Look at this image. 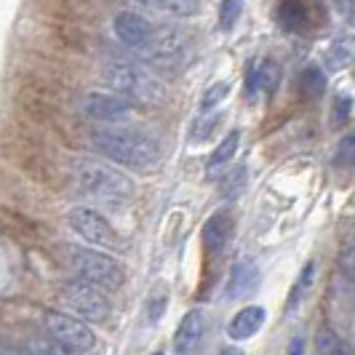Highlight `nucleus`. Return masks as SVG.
Here are the masks:
<instances>
[{
  "label": "nucleus",
  "instance_id": "obj_1",
  "mask_svg": "<svg viewBox=\"0 0 355 355\" xmlns=\"http://www.w3.org/2000/svg\"><path fill=\"white\" fill-rule=\"evenodd\" d=\"M91 144L96 153L107 160L121 163L137 171H150L163 158L160 142L144 128H128V125H105L91 134Z\"/></svg>",
  "mask_w": 355,
  "mask_h": 355
},
{
  "label": "nucleus",
  "instance_id": "obj_2",
  "mask_svg": "<svg viewBox=\"0 0 355 355\" xmlns=\"http://www.w3.org/2000/svg\"><path fill=\"white\" fill-rule=\"evenodd\" d=\"M72 182L80 196L105 203V206H125L134 198V182L105 160H78L72 168Z\"/></svg>",
  "mask_w": 355,
  "mask_h": 355
},
{
  "label": "nucleus",
  "instance_id": "obj_3",
  "mask_svg": "<svg viewBox=\"0 0 355 355\" xmlns=\"http://www.w3.org/2000/svg\"><path fill=\"white\" fill-rule=\"evenodd\" d=\"M105 83L107 89L118 96H123L128 102L137 105L155 107L166 99V83L158 78V72H153L144 64L137 62H110L105 67Z\"/></svg>",
  "mask_w": 355,
  "mask_h": 355
},
{
  "label": "nucleus",
  "instance_id": "obj_4",
  "mask_svg": "<svg viewBox=\"0 0 355 355\" xmlns=\"http://www.w3.org/2000/svg\"><path fill=\"white\" fill-rule=\"evenodd\" d=\"M67 262H70L72 272L78 275V281H86V284L96 286L102 291H118L125 281L123 265L105 251L70 246L67 249Z\"/></svg>",
  "mask_w": 355,
  "mask_h": 355
},
{
  "label": "nucleus",
  "instance_id": "obj_5",
  "mask_svg": "<svg viewBox=\"0 0 355 355\" xmlns=\"http://www.w3.org/2000/svg\"><path fill=\"white\" fill-rule=\"evenodd\" d=\"M59 302L62 307L75 315V318L86 320V323H105L112 313L107 291L96 288V286L86 284V281H70L59 291Z\"/></svg>",
  "mask_w": 355,
  "mask_h": 355
},
{
  "label": "nucleus",
  "instance_id": "obj_6",
  "mask_svg": "<svg viewBox=\"0 0 355 355\" xmlns=\"http://www.w3.org/2000/svg\"><path fill=\"white\" fill-rule=\"evenodd\" d=\"M46 331L53 342H59V345H64V347H70L80 355L94 350V345H96V334H94L89 323L64 313V310L46 313Z\"/></svg>",
  "mask_w": 355,
  "mask_h": 355
},
{
  "label": "nucleus",
  "instance_id": "obj_7",
  "mask_svg": "<svg viewBox=\"0 0 355 355\" xmlns=\"http://www.w3.org/2000/svg\"><path fill=\"white\" fill-rule=\"evenodd\" d=\"M67 225L72 232H78L86 243L99 246V249H118V235L112 230V225L107 222L99 211H94L89 206H75L67 214Z\"/></svg>",
  "mask_w": 355,
  "mask_h": 355
},
{
  "label": "nucleus",
  "instance_id": "obj_8",
  "mask_svg": "<svg viewBox=\"0 0 355 355\" xmlns=\"http://www.w3.org/2000/svg\"><path fill=\"white\" fill-rule=\"evenodd\" d=\"M142 53L150 62H155L158 67L174 70L187 56V37H184V33H179L177 27H155Z\"/></svg>",
  "mask_w": 355,
  "mask_h": 355
},
{
  "label": "nucleus",
  "instance_id": "obj_9",
  "mask_svg": "<svg viewBox=\"0 0 355 355\" xmlns=\"http://www.w3.org/2000/svg\"><path fill=\"white\" fill-rule=\"evenodd\" d=\"M83 112L99 123H123L134 115V105L112 91H89L83 96Z\"/></svg>",
  "mask_w": 355,
  "mask_h": 355
},
{
  "label": "nucleus",
  "instance_id": "obj_10",
  "mask_svg": "<svg viewBox=\"0 0 355 355\" xmlns=\"http://www.w3.org/2000/svg\"><path fill=\"white\" fill-rule=\"evenodd\" d=\"M112 30H115L118 40L125 43L128 49L144 51V46L150 43L155 27H153L142 14H137V11H121L118 17L112 19Z\"/></svg>",
  "mask_w": 355,
  "mask_h": 355
},
{
  "label": "nucleus",
  "instance_id": "obj_11",
  "mask_svg": "<svg viewBox=\"0 0 355 355\" xmlns=\"http://www.w3.org/2000/svg\"><path fill=\"white\" fill-rule=\"evenodd\" d=\"M203 337H206V315H203V310H190L177 326L174 355H198Z\"/></svg>",
  "mask_w": 355,
  "mask_h": 355
},
{
  "label": "nucleus",
  "instance_id": "obj_12",
  "mask_svg": "<svg viewBox=\"0 0 355 355\" xmlns=\"http://www.w3.org/2000/svg\"><path fill=\"white\" fill-rule=\"evenodd\" d=\"M259 286V267L254 259H241L230 270V281H227V297L230 300H243L251 297Z\"/></svg>",
  "mask_w": 355,
  "mask_h": 355
},
{
  "label": "nucleus",
  "instance_id": "obj_13",
  "mask_svg": "<svg viewBox=\"0 0 355 355\" xmlns=\"http://www.w3.org/2000/svg\"><path fill=\"white\" fill-rule=\"evenodd\" d=\"M265 307H259V304H249V307H243L241 313H235L230 320V326H227V334L230 339L235 342H243V339H251L262 326H265Z\"/></svg>",
  "mask_w": 355,
  "mask_h": 355
},
{
  "label": "nucleus",
  "instance_id": "obj_14",
  "mask_svg": "<svg viewBox=\"0 0 355 355\" xmlns=\"http://www.w3.org/2000/svg\"><path fill=\"white\" fill-rule=\"evenodd\" d=\"M230 232H232V222L227 214L211 216V219L206 222V227H203V246H206V251H209V254H216V251L225 249Z\"/></svg>",
  "mask_w": 355,
  "mask_h": 355
},
{
  "label": "nucleus",
  "instance_id": "obj_15",
  "mask_svg": "<svg viewBox=\"0 0 355 355\" xmlns=\"http://www.w3.org/2000/svg\"><path fill=\"white\" fill-rule=\"evenodd\" d=\"M313 355H355V350L339 334H334L331 329H320L318 337H315Z\"/></svg>",
  "mask_w": 355,
  "mask_h": 355
},
{
  "label": "nucleus",
  "instance_id": "obj_16",
  "mask_svg": "<svg viewBox=\"0 0 355 355\" xmlns=\"http://www.w3.org/2000/svg\"><path fill=\"white\" fill-rule=\"evenodd\" d=\"M238 144H241V134H238V131H230V134L222 139V144L211 153V158H209V174H216L225 163H230V158L238 153Z\"/></svg>",
  "mask_w": 355,
  "mask_h": 355
},
{
  "label": "nucleus",
  "instance_id": "obj_17",
  "mask_svg": "<svg viewBox=\"0 0 355 355\" xmlns=\"http://www.w3.org/2000/svg\"><path fill=\"white\" fill-rule=\"evenodd\" d=\"M278 83H281V67H278L272 59H265V62L259 64L257 75H254V86L262 91L265 96H270L272 91L278 89Z\"/></svg>",
  "mask_w": 355,
  "mask_h": 355
},
{
  "label": "nucleus",
  "instance_id": "obj_18",
  "mask_svg": "<svg viewBox=\"0 0 355 355\" xmlns=\"http://www.w3.org/2000/svg\"><path fill=\"white\" fill-rule=\"evenodd\" d=\"M153 8H158L168 17H193L200 8V0H147Z\"/></svg>",
  "mask_w": 355,
  "mask_h": 355
},
{
  "label": "nucleus",
  "instance_id": "obj_19",
  "mask_svg": "<svg viewBox=\"0 0 355 355\" xmlns=\"http://www.w3.org/2000/svg\"><path fill=\"white\" fill-rule=\"evenodd\" d=\"M243 187H246V168L238 166V168H230V171L222 177L219 193H222V198H235L243 193Z\"/></svg>",
  "mask_w": 355,
  "mask_h": 355
},
{
  "label": "nucleus",
  "instance_id": "obj_20",
  "mask_svg": "<svg viewBox=\"0 0 355 355\" xmlns=\"http://www.w3.org/2000/svg\"><path fill=\"white\" fill-rule=\"evenodd\" d=\"M323 89H326L323 72H320L318 67H307V70L302 72V94L307 99H315V96L323 94Z\"/></svg>",
  "mask_w": 355,
  "mask_h": 355
},
{
  "label": "nucleus",
  "instance_id": "obj_21",
  "mask_svg": "<svg viewBox=\"0 0 355 355\" xmlns=\"http://www.w3.org/2000/svg\"><path fill=\"white\" fill-rule=\"evenodd\" d=\"M313 275H315V265L310 262V265L302 270V275H300V281L294 284V288H291V300H288V310H294L297 304L304 300V294H307V288L313 286Z\"/></svg>",
  "mask_w": 355,
  "mask_h": 355
},
{
  "label": "nucleus",
  "instance_id": "obj_22",
  "mask_svg": "<svg viewBox=\"0 0 355 355\" xmlns=\"http://www.w3.org/2000/svg\"><path fill=\"white\" fill-rule=\"evenodd\" d=\"M30 355H80V353H75L70 347L53 342V339H33L30 342Z\"/></svg>",
  "mask_w": 355,
  "mask_h": 355
},
{
  "label": "nucleus",
  "instance_id": "obj_23",
  "mask_svg": "<svg viewBox=\"0 0 355 355\" xmlns=\"http://www.w3.org/2000/svg\"><path fill=\"white\" fill-rule=\"evenodd\" d=\"M241 11H243V0H222V6H219V27L232 30V24L238 21Z\"/></svg>",
  "mask_w": 355,
  "mask_h": 355
},
{
  "label": "nucleus",
  "instance_id": "obj_24",
  "mask_svg": "<svg viewBox=\"0 0 355 355\" xmlns=\"http://www.w3.org/2000/svg\"><path fill=\"white\" fill-rule=\"evenodd\" d=\"M334 166L339 168H353L355 166V134L345 137L337 147V155H334Z\"/></svg>",
  "mask_w": 355,
  "mask_h": 355
},
{
  "label": "nucleus",
  "instance_id": "obj_25",
  "mask_svg": "<svg viewBox=\"0 0 355 355\" xmlns=\"http://www.w3.org/2000/svg\"><path fill=\"white\" fill-rule=\"evenodd\" d=\"M227 91H230L227 83H216V86H211V89L203 94V99H200V112H209V110H214L216 105H222V99L227 96Z\"/></svg>",
  "mask_w": 355,
  "mask_h": 355
},
{
  "label": "nucleus",
  "instance_id": "obj_26",
  "mask_svg": "<svg viewBox=\"0 0 355 355\" xmlns=\"http://www.w3.org/2000/svg\"><path fill=\"white\" fill-rule=\"evenodd\" d=\"M339 270L347 281H355V243H350L347 249H342L339 254Z\"/></svg>",
  "mask_w": 355,
  "mask_h": 355
},
{
  "label": "nucleus",
  "instance_id": "obj_27",
  "mask_svg": "<svg viewBox=\"0 0 355 355\" xmlns=\"http://www.w3.org/2000/svg\"><path fill=\"white\" fill-rule=\"evenodd\" d=\"M350 112H353V99L350 96H337V102H334V123L342 125L350 118Z\"/></svg>",
  "mask_w": 355,
  "mask_h": 355
},
{
  "label": "nucleus",
  "instance_id": "obj_28",
  "mask_svg": "<svg viewBox=\"0 0 355 355\" xmlns=\"http://www.w3.org/2000/svg\"><path fill=\"white\" fill-rule=\"evenodd\" d=\"M216 121H219L216 115H211V118H203V121L198 123V125H203V128H196V131H193V139H206V137H209V131L214 128V123H216Z\"/></svg>",
  "mask_w": 355,
  "mask_h": 355
},
{
  "label": "nucleus",
  "instance_id": "obj_29",
  "mask_svg": "<svg viewBox=\"0 0 355 355\" xmlns=\"http://www.w3.org/2000/svg\"><path fill=\"white\" fill-rule=\"evenodd\" d=\"M288 355H304V339L302 337L291 339V345H288Z\"/></svg>",
  "mask_w": 355,
  "mask_h": 355
},
{
  "label": "nucleus",
  "instance_id": "obj_30",
  "mask_svg": "<svg viewBox=\"0 0 355 355\" xmlns=\"http://www.w3.org/2000/svg\"><path fill=\"white\" fill-rule=\"evenodd\" d=\"M219 355H243L241 350H235V347H230V350H222Z\"/></svg>",
  "mask_w": 355,
  "mask_h": 355
},
{
  "label": "nucleus",
  "instance_id": "obj_31",
  "mask_svg": "<svg viewBox=\"0 0 355 355\" xmlns=\"http://www.w3.org/2000/svg\"><path fill=\"white\" fill-rule=\"evenodd\" d=\"M0 355H14V353H8V350H0Z\"/></svg>",
  "mask_w": 355,
  "mask_h": 355
},
{
  "label": "nucleus",
  "instance_id": "obj_32",
  "mask_svg": "<svg viewBox=\"0 0 355 355\" xmlns=\"http://www.w3.org/2000/svg\"><path fill=\"white\" fill-rule=\"evenodd\" d=\"M155 355H163V353H155Z\"/></svg>",
  "mask_w": 355,
  "mask_h": 355
}]
</instances>
